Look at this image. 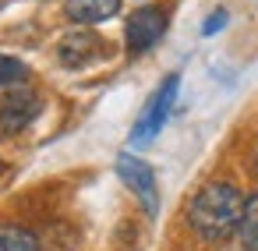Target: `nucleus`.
<instances>
[{
	"label": "nucleus",
	"mask_w": 258,
	"mask_h": 251,
	"mask_svg": "<svg viewBox=\"0 0 258 251\" xmlns=\"http://www.w3.org/2000/svg\"><path fill=\"white\" fill-rule=\"evenodd\" d=\"M240 240L247 251H258V195H251L244 202V216H240V226H237Z\"/></svg>",
	"instance_id": "9"
},
{
	"label": "nucleus",
	"mask_w": 258,
	"mask_h": 251,
	"mask_svg": "<svg viewBox=\"0 0 258 251\" xmlns=\"http://www.w3.org/2000/svg\"><path fill=\"white\" fill-rule=\"evenodd\" d=\"M0 251H39V240L25 226H0Z\"/></svg>",
	"instance_id": "8"
},
{
	"label": "nucleus",
	"mask_w": 258,
	"mask_h": 251,
	"mask_svg": "<svg viewBox=\"0 0 258 251\" xmlns=\"http://www.w3.org/2000/svg\"><path fill=\"white\" fill-rule=\"evenodd\" d=\"M117 173H120V180L142 198L145 212L156 216V209H159V195H156V173H152V166H149L145 159L131 156V152H120V156H117Z\"/></svg>",
	"instance_id": "4"
},
{
	"label": "nucleus",
	"mask_w": 258,
	"mask_h": 251,
	"mask_svg": "<svg viewBox=\"0 0 258 251\" xmlns=\"http://www.w3.org/2000/svg\"><path fill=\"white\" fill-rule=\"evenodd\" d=\"M0 4H4V0H0Z\"/></svg>",
	"instance_id": "13"
},
{
	"label": "nucleus",
	"mask_w": 258,
	"mask_h": 251,
	"mask_svg": "<svg viewBox=\"0 0 258 251\" xmlns=\"http://www.w3.org/2000/svg\"><path fill=\"white\" fill-rule=\"evenodd\" d=\"M43 110V99L32 92V89H11L4 99H0V128H4L8 135H18L25 131Z\"/></svg>",
	"instance_id": "5"
},
{
	"label": "nucleus",
	"mask_w": 258,
	"mask_h": 251,
	"mask_svg": "<svg viewBox=\"0 0 258 251\" xmlns=\"http://www.w3.org/2000/svg\"><path fill=\"white\" fill-rule=\"evenodd\" d=\"M68 18L78 25H99L120 11V0H68Z\"/></svg>",
	"instance_id": "7"
},
{
	"label": "nucleus",
	"mask_w": 258,
	"mask_h": 251,
	"mask_svg": "<svg viewBox=\"0 0 258 251\" xmlns=\"http://www.w3.org/2000/svg\"><path fill=\"white\" fill-rule=\"evenodd\" d=\"M177 85H180V78H177V75H170V78L156 89V96H152V99H149V106L142 110L138 124L131 128V142H149L152 135H159V128L166 124V117H170V110H173Z\"/></svg>",
	"instance_id": "3"
},
{
	"label": "nucleus",
	"mask_w": 258,
	"mask_h": 251,
	"mask_svg": "<svg viewBox=\"0 0 258 251\" xmlns=\"http://www.w3.org/2000/svg\"><path fill=\"white\" fill-rule=\"evenodd\" d=\"M254 166H258V159H254Z\"/></svg>",
	"instance_id": "12"
},
{
	"label": "nucleus",
	"mask_w": 258,
	"mask_h": 251,
	"mask_svg": "<svg viewBox=\"0 0 258 251\" xmlns=\"http://www.w3.org/2000/svg\"><path fill=\"white\" fill-rule=\"evenodd\" d=\"M223 25H226V11H216V15H209V18H205V25H202V36H216Z\"/></svg>",
	"instance_id": "11"
},
{
	"label": "nucleus",
	"mask_w": 258,
	"mask_h": 251,
	"mask_svg": "<svg viewBox=\"0 0 258 251\" xmlns=\"http://www.w3.org/2000/svg\"><path fill=\"white\" fill-rule=\"evenodd\" d=\"M25 75H29V68L18 57H0V89H15Z\"/></svg>",
	"instance_id": "10"
},
{
	"label": "nucleus",
	"mask_w": 258,
	"mask_h": 251,
	"mask_svg": "<svg viewBox=\"0 0 258 251\" xmlns=\"http://www.w3.org/2000/svg\"><path fill=\"white\" fill-rule=\"evenodd\" d=\"M166 25H170V11L166 8H138L131 18H127V25H124V43H127V53H145V50H152L159 39H163V32H166Z\"/></svg>",
	"instance_id": "2"
},
{
	"label": "nucleus",
	"mask_w": 258,
	"mask_h": 251,
	"mask_svg": "<svg viewBox=\"0 0 258 251\" xmlns=\"http://www.w3.org/2000/svg\"><path fill=\"white\" fill-rule=\"evenodd\" d=\"M103 53H106V43H103L96 32H89V29L68 32V36L60 39V46H57V57H60V64H68V68H85V64H92V60L103 57Z\"/></svg>",
	"instance_id": "6"
},
{
	"label": "nucleus",
	"mask_w": 258,
	"mask_h": 251,
	"mask_svg": "<svg viewBox=\"0 0 258 251\" xmlns=\"http://www.w3.org/2000/svg\"><path fill=\"white\" fill-rule=\"evenodd\" d=\"M240 216H244V198H240V191L233 184H223V180L205 184L187 205V223L205 240L230 237L240 226Z\"/></svg>",
	"instance_id": "1"
}]
</instances>
